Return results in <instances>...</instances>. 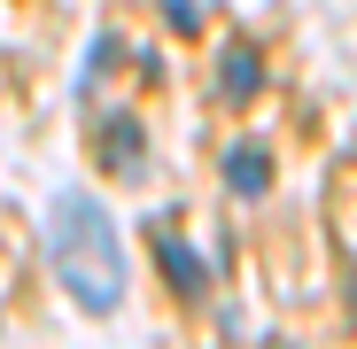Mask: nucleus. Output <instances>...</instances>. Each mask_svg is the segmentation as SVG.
Returning a JSON list of instances; mask_svg holds the SVG:
<instances>
[{
	"label": "nucleus",
	"instance_id": "2",
	"mask_svg": "<svg viewBox=\"0 0 357 349\" xmlns=\"http://www.w3.org/2000/svg\"><path fill=\"white\" fill-rule=\"evenodd\" d=\"M225 187L241 194V202H264V194H272V155H264L257 140H241V148H225Z\"/></svg>",
	"mask_w": 357,
	"mask_h": 349
},
{
	"label": "nucleus",
	"instance_id": "4",
	"mask_svg": "<svg viewBox=\"0 0 357 349\" xmlns=\"http://www.w3.org/2000/svg\"><path fill=\"white\" fill-rule=\"evenodd\" d=\"M218 86H225V101H257V86H264V63H257V47H233L225 63H218Z\"/></svg>",
	"mask_w": 357,
	"mask_h": 349
},
{
	"label": "nucleus",
	"instance_id": "3",
	"mask_svg": "<svg viewBox=\"0 0 357 349\" xmlns=\"http://www.w3.org/2000/svg\"><path fill=\"white\" fill-rule=\"evenodd\" d=\"M155 264L178 279V295H202V256L178 241V225H171V217H155Z\"/></svg>",
	"mask_w": 357,
	"mask_h": 349
},
{
	"label": "nucleus",
	"instance_id": "1",
	"mask_svg": "<svg viewBox=\"0 0 357 349\" xmlns=\"http://www.w3.org/2000/svg\"><path fill=\"white\" fill-rule=\"evenodd\" d=\"M47 264L54 279L70 287L78 311H109L116 295H125V256H116V233L101 217L93 194H63L47 217Z\"/></svg>",
	"mask_w": 357,
	"mask_h": 349
}]
</instances>
